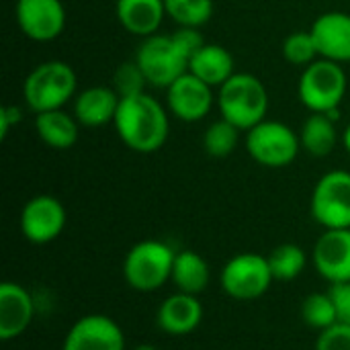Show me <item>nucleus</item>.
<instances>
[{"mask_svg": "<svg viewBox=\"0 0 350 350\" xmlns=\"http://www.w3.org/2000/svg\"><path fill=\"white\" fill-rule=\"evenodd\" d=\"M113 125L119 139L137 154H154L164 148L170 131L168 109L148 92L121 98Z\"/></svg>", "mask_w": 350, "mask_h": 350, "instance_id": "obj_1", "label": "nucleus"}, {"mask_svg": "<svg viewBox=\"0 0 350 350\" xmlns=\"http://www.w3.org/2000/svg\"><path fill=\"white\" fill-rule=\"evenodd\" d=\"M217 109L221 119L248 131L269 113V92L260 78L246 72H236L217 88Z\"/></svg>", "mask_w": 350, "mask_h": 350, "instance_id": "obj_2", "label": "nucleus"}, {"mask_svg": "<svg viewBox=\"0 0 350 350\" xmlns=\"http://www.w3.org/2000/svg\"><path fill=\"white\" fill-rule=\"evenodd\" d=\"M78 78L70 64L49 59L35 66L23 82V98L37 115L43 111L64 109V105L78 92Z\"/></svg>", "mask_w": 350, "mask_h": 350, "instance_id": "obj_3", "label": "nucleus"}, {"mask_svg": "<svg viewBox=\"0 0 350 350\" xmlns=\"http://www.w3.org/2000/svg\"><path fill=\"white\" fill-rule=\"evenodd\" d=\"M174 258L176 252L166 242L142 240L125 254L123 279L133 291L154 293L170 281Z\"/></svg>", "mask_w": 350, "mask_h": 350, "instance_id": "obj_4", "label": "nucleus"}, {"mask_svg": "<svg viewBox=\"0 0 350 350\" xmlns=\"http://www.w3.org/2000/svg\"><path fill=\"white\" fill-rule=\"evenodd\" d=\"M347 86H349V78L342 64L320 57L308 68H304L299 76L297 92L304 107L310 109V113L336 115L338 107L347 96Z\"/></svg>", "mask_w": 350, "mask_h": 350, "instance_id": "obj_5", "label": "nucleus"}, {"mask_svg": "<svg viewBox=\"0 0 350 350\" xmlns=\"http://www.w3.org/2000/svg\"><path fill=\"white\" fill-rule=\"evenodd\" d=\"M246 150L265 168H285L295 162L301 142L287 123L265 119L246 131Z\"/></svg>", "mask_w": 350, "mask_h": 350, "instance_id": "obj_6", "label": "nucleus"}, {"mask_svg": "<svg viewBox=\"0 0 350 350\" xmlns=\"http://www.w3.org/2000/svg\"><path fill=\"white\" fill-rule=\"evenodd\" d=\"M273 281L275 277L269 258L256 252H240L232 256L219 273L221 291L236 301H254L262 297Z\"/></svg>", "mask_w": 350, "mask_h": 350, "instance_id": "obj_7", "label": "nucleus"}, {"mask_svg": "<svg viewBox=\"0 0 350 350\" xmlns=\"http://www.w3.org/2000/svg\"><path fill=\"white\" fill-rule=\"evenodd\" d=\"M135 62L150 86L168 88L176 78L189 72V57L178 49L172 35H150L142 41Z\"/></svg>", "mask_w": 350, "mask_h": 350, "instance_id": "obj_8", "label": "nucleus"}, {"mask_svg": "<svg viewBox=\"0 0 350 350\" xmlns=\"http://www.w3.org/2000/svg\"><path fill=\"white\" fill-rule=\"evenodd\" d=\"M310 211L324 230L350 228V172L330 170L320 176L312 191Z\"/></svg>", "mask_w": 350, "mask_h": 350, "instance_id": "obj_9", "label": "nucleus"}, {"mask_svg": "<svg viewBox=\"0 0 350 350\" xmlns=\"http://www.w3.org/2000/svg\"><path fill=\"white\" fill-rule=\"evenodd\" d=\"M68 213L64 203L53 195L31 197L21 211V232L27 242L43 246L62 236Z\"/></svg>", "mask_w": 350, "mask_h": 350, "instance_id": "obj_10", "label": "nucleus"}, {"mask_svg": "<svg viewBox=\"0 0 350 350\" xmlns=\"http://www.w3.org/2000/svg\"><path fill=\"white\" fill-rule=\"evenodd\" d=\"M215 100L213 88L191 72L183 74L166 88L168 113L185 123H197L205 119Z\"/></svg>", "mask_w": 350, "mask_h": 350, "instance_id": "obj_11", "label": "nucleus"}, {"mask_svg": "<svg viewBox=\"0 0 350 350\" xmlns=\"http://www.w3.org/2000/svg\"><path fill=\"white\" fill-rule=\"evenodd\" d=\"M62 350H125V334L113 318L88 314L70 326Z\"/></svg>", "mask_w": 350, "mask_h": 350, "instance_id": "obj_12", "label": "nucleus"}, {"mask_svg": "<svg viewBox=\"0 0 350 350\" xmlns=\"http://www.w3.org/2000/svg\"><path fill=\"white\" fill-rule=\"evenodd\" d=\"M14 16L25 37L37 43L57 39L66 27V8L62 0H16Z\"/></svg>", "mask_w": 350, "mask_h": 350, "instance_id": "obj_13", "label": "nucleus"}, {"mask_svg": "<svg viewBox=\"0 0 350 350\" xmlns=\"http://www.w3.org/2000/svg\"><path fill=\"white\" fill-rule=\"evenodd\" d=\"M312 262L318 275L330 285L350 281V228L324 230L318 238Z\"/></svg>", "mask_w": 350, "mask_h": 350, "instance_id": "obj_14", "label": "nucleus"}, {"mask_svg": "<svg viewBox=\"0 0 350 350\" xmlns=\"http://www.w3.org/2000/svg\"><path fill=\"white\" fill-rule=\"evenodd\" d=\"M35 318V301L27 287L14 281L0 285V340L10 342L23 336Z\"/></svg>", "mask_w": 350, "mask_h": 350, "instance_id": "obj_15", "label": "nucleus"}, {"mask_svg": "<svg viewBox=\"0 0 350 350\" xmlns=\"http://www.w3.org/2000/svg\"><path fill=\"white\" fill-rule=\"evenodd\" d=\"M310 33L316 41L320 57L336 64L350 62V12L328 10L320 14Z\"/></svg>", "mask_w": 350, "mask_h": 350, "instance_id": "obj_16", "label": "nucleus"}, {"mask_svg": "<svg viewBox=\"0 0 350 350\" xmlns=\"http://www.w3.org/2000/svg\"><path fill=\"white\" fill-rule=\"evenodd\" d=\"M203 314L205 312L199 295L176 291L160 304L156 312V324L168 336H187L201 326Z\"/></svg>", "mask_w": 350, "mask_h": 350, "instance_id": "obj_17", "label": "nucleus"}, {"mask_svg": "<svg viewBox=\"0 0 350 350\" xmlns=\"http://www.w3.org/2000/svg\"><path fill=\"white\" fill-rule=\"evenodd\" d=\"M121 96L113 86H88L74 96V117L82 127H103L115 121Z\"/></svg>", "mask_w": 350, "mask_h": 350, "instance_id": "obj_18", "label": "nucleus"}, {"mask_svg": "<svg viewBox=\"0 0 350 350\" xmlns=\"http://www.w3.org/2000/svg\"><path fill=\"white\" fill-rule=\"evenodd\" d=\"M115 12L127 33L146 39L158 33L166 16V6L164 0H117Z\"/></svg>", "mask_w": 350, "mask_h": 350, "instance_id": "obj_19", "label": "nucleus"}, {"mask_svg": "<svg viewBox=\"0 0 350 350\" xmlns=\"http://www.w3.org/2000/svg\"><path fill=\"white\" fill-rule=\"evenodd\" d=\"M189 72L207 82L211 88H219L236 74L234 55L219 43H205L189 59Z\"/></svg>", "mask_w": 350, "mask_h": 350, "instance_id": "obj_20", "label": "nucleus"}, {"mask_svg": "<svg viewBox=\"0 0 350 350\" xmlns=\"http://www.w3.org/2000/svg\"><path fill=\"white\" fill-rule=\"evenodd\" d=\"M80 123L74 113H66L64 109L43 111L35 117V129L39 139L51 150H70L80 135Z\"/></svg>", "mask_w": 350, "mask_h": 350, "instance_id": "obj_21", "label": "nucleus"}, {"mask_svg": "<svg viewBox=\"0 0 350 350\" xmlns=\"http://www.w3.org/2000/svg\"><path fill=\"white\" fill-rule=\"evenodd\" d=\"M170 281L180 293L201 295L209 287V281H211L209 262L195 250H180L176 252Z\"/></svg>", "mask_w": 350, "mask_h": 350, "instance_id": "obj_22", "label": "nucleus"}, {"mask_svg": "<svg viewBox=\"0 0 350 350\" xmlns=\"http://www.w3.org/2000/svg\"><path fill=\"white\" fill-rule=\"evenodd\" d=\"M336 115L330 113H312L299 131L301 150H306L310 156L324 158L332 154L338 142V129H336Z\"/></svg>", "mask_w": 350, "mask_h": 350, "instance_id": "obj_23", "label": "nucleus"}, {"mask_svg": "<svg viewBox=\"0 0 350 350\" xmlns=\"http://www.w3.org/2000/svg\"><path fill=\"white\" fill-rule=\"evenodd\" d=\"M267 258L275 281H283V283L295 281L297 277H301V273L308 267V254L297 244H279L277 248L271 250Z\"/></svg>", "mask_w": 350, "mask_h": 350, "instance_id": "obj_24", "label": "nucleus"}, {"mask_svg": "<svg viewBox=\"0 0 350 350\" xmlns=\"http://www.w3.org/2000/svg\"><path fill=\"white\" fill-rule=\"evenodd\" d=\"M301 320L308 328H314L318 332L338 324V310H336V304H334L330 291L310 293L301 301Z\"/></svg>", "mask_w": 350, "mask_h": 350, "instance_id": "obj_25", "label": "nucleus"}, {"mask_svg": "<svg viewBox=\"0 0 350 350\" xmlns=\"http://www.w3.org/2000/svg\"><path fill=\"white\" fill-rule=\"evenodd\" d=\"M240 142V129L226 119L213 121L203 133V150L211 158H228L236 152Z\"/></svg>", "mask_w": 350, "mask_h": 350, "instance_id": "obj_26", "label": "nucleus"}, {"mask_svg": "<svg viewBox=\"0 0 350 350\" xmlns=\"http://www.w3.org/2000/svg\"><path fill=\"white\" fill-rule=\"evenodd\" d=\"M166 16L178 27H203L213 16V0H164Z\"/></svg>", "mask_w": 350, "mask_h": 350, "instance_id": "obj_27", "label": "nucleus"}, {"mask_svg": "<svg viewBox=\"0 0 350 350\" xmlns=\"http://www.w3.org/2000/svg\"><path fill=\"white\" fill-rule=\"evenodd\" d=\"M283 57L297 68H308L316 59H320L316 41L310 31H295L287 35L283 41Z\"/></svg>", "mask_w": 350, "mask_h": 350, "instance_id": "obj_28", "label": "nucleus"}, {"mask_svg": "<svg viewBox=\"0 0 350 350\" xmlns=\"http://www.w3.org/2000/svg\"><path fill=\"white\" fill-rule=\"evenodd\" d=\"M146 86H148V78H146V74L142 72V68H139V64L135 59L123 62L121 66H117V70L113 74V88L117 90V94L121 98L144 94Z\"/></svg>", "mask_w": 350, "mask_h": 350, "instance_id": "obj_29", "label": "nucleus"}, {"mask_svg": "<svg viewBox=\"0 0 350 350\" xmlns=\"http://www.w3.org/2000/svg\"><path fill=\"white\" fill-rule=\"evenodd\" d=\"M316 350H350V324L338 322L318 334Z\"/></svg>", "mask_w": 350, "mask_h": 350, "instance_id": "obj_30", "label": "nucleus"}, {"mask_svg": "<svg viewBox=\"0 0 350 350\" xmlns=\"http://www.w3.org/2000/svg\"><path fill=\"white\" fill-rule=\"evenodd\" d=\"M172 39H174V43L178 45V49L191 59L207 41L201 37V33H199V29H195V27H178L174 33H172Z\"/></svg>", "mask_w": 350, "mask_h": 350, "instance_id": "obj_31", "label": "nucleus"}, {"mask_svg": "<svg viewBox=\"0 0 350 350\" xmlns=\"http://www.w3.org/2000/svg\"><path fill=\"white\" fill-rule=\"evenodd\" d=\"M330 295H332L336 310H338V322L350 324V281L349 283L330 285Z\"/></svg>", "mask_w": 350, "mask_h": 350, "instance_id": "obj_32", "label": "nucleus"}, {"mask_svg": "<svg viewBox=\"0 0 350 350\" xmlns=\"http://www.w3.org/2000/svg\"><path fill=\"white\" fill-rule=\"evenodd\" d=\"M18 121H21V109L12 105H4L0 109V139H6V135Z\"/></svg>", "mask_w": 350, "mask_h": 350, "instance_id": "obj_33", "label": "nucleus"}, {"mask_svg": "<svg viewBox=\"0 0 350 350\" xmlns=\"http://www.w3.org/2000/svg\"><path fill=\"white\" fill-rule=\"evenodd\" d=\"M342 144H345L347 152H349V154H350V123H349V125H347L345 133H342Z\"/></svg>", "mask_w": 350, "mask_h": 350, "instance_id": "obj_34", "label": "nucleus"}, {"mask_svg": "<svg viewBox=\"0 0 350 350\" xmlns=\"http://www.w3.org/2000/svg\"><path fill=\"white\" fill-rule=\"evenodd\" d=\"M133 350H160V349H158V347H154V345H148V342H146V345H137Z\"/></svg>", "mask_w": 350, "mask_h": 350, "instance_id": "obj_35", "label": "nucleus"}]
</instances>
